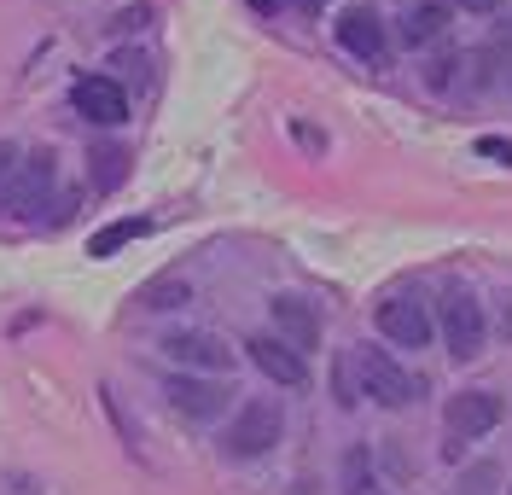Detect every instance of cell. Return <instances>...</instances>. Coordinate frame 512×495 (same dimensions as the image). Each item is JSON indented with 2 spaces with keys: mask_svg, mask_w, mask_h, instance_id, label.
Listing matches in <instances>:
<instances>
[{
  "mask_svg": "<svg viewBox=\"0 0 512 495\" xmlns=\"http://www.w3.org/2000/svg\"><path fill=\"white\" fill-rule=\"evenodd\" d=\"M53 187H59V164H53V152H24V158H18V175H12V187H6V210H0V216H18V222L47 216V204L59 198Z\"/></svg>",
  "mask_w": 512,
  "mask_h": 495,
  "instance_id": "cell-1",
  "label": "cell"
},
{
  "mask_svg": "<svg viewBox=\"0 0 512 495\" xmlns=\"http://www.w3.org/2000/svg\"><path fill=\"white\" fill-rule=\"evenodd\" d=\"M437 321H443V344L454 362H478L483 356V338H489V327H483V303L466 286H448L443 303H437Z\"/></svg>",
  "mask_w": 512,
  "mask_h": 495,
  "instance_id": "cell-2",
  "label": "cell"
},
{
  "mask_svg": "<svg viewBox=\"0 0 512 495\" xmlns=\"http://www.w3.org/2000/svg\"><path fill=\"white\" fill-rule=\"evenodd\" d=\"M280 431H286V414H280V402L256 396V402H245V408L233 414V426L222 431V449L233 455V461H251V455H268V449L280 443Z\"/></svg>",
  "mask_w": 512,
  "mask_h": 495,
  "instance_id": "cell-3",
  "label": "cell"
},
{
  "mask_svg": "<svg viewBox=\"0 0 512 495\" xmlns=\"http://www.w3.org/2000/svg\"><path fill=\"white\" fill-rule=\"evenodd\" d=\"M355 373H361V391L373 396L379 408H408V402H419V379L414 373H402L379 344H367V350L355 356Z\"/></svg>",
  "mask_w": 512,
  "mask_h": 495,
  "instance_id": "cell-4",
  "label": "cell"
},
{
  "mask_svg": "<svg viewBox=\"0 0 512 495\" xmlns=\"http://www.w3.org/2000/svg\"><path fill=\"white\" fill-rule=\"evenodd\" d=\"M443 420H448V449L460 455L466 443H478V437H489L495 431V420H501V396H489V391H460V396H448V408H443Z\"/></svg>",
  "mask_w": 512,
  "mask_h": 495,
  "instance_id": "cell-5",
  "label": "cell"
},
{
  "mask_svg": "<svg viewBox=\"0 0 512 495\" xmlns=\"http://www.w3.org/2000/svg\"><path fill=\"white\" fill-rule=\"evenodd\" d=\"M163 396H169V408L181 414V420H216L227 408V385L222 379H204V373H175L169 385H163Z\"/></svg>",
  "mask_w": 512,
  "mask_h": 495,
  "instance_id": "cell-6",
  "label": "cell"
},
{
  "mask_svg": "<svg viewBox=\"0 0 512 495\" xmlns=\"http://www.w3.org/2000/svg\"><path fill=\"white\" fill-rule=\"evenodd\" d=\"M70 105H76L88 123H99V129H117L128 117V88L117 76H82V82L70 88Z\"/></svg>",
  "mask_w": 512,
  "mask_h": 495,
  "instance_id": "cell-7",
  "label": "cell"
},
{
  "mask_svg": "<svg viewBox=\"0 0 512 495\" xmlns=\"http://www.w3.org/2000/svg\"><path fill=\"white\" fill-rule=\"evenodd\" d=\"M163 350H169V362L192 367V373H210V379H222L233 367V350L216 332H175V338H163Z\"/></svg>",
  "mask_w": 512,
  "mask_h": 495,
  "instance_id": "cell-8",
  "label": "cell"
},
{
  "mask_svg": "<svg viewBox=\"0 0 512 495\" xmlns=\"http://www.w3.org/2000/svg\"><path fill=\"white\" fill-rule=\"evenodd\" d=\"M379 332L390 344L419 350V344H431V315H425L419 297H390V303H379Z\"/></svg>",
  "mask_w": 512,
  "mask_h": 495,
  "instance_id": "cell-9",
  "label": "cell"
},
{
  "mask_svg": "<svg viewBox=\"0 0 512 495\" xmlns=\"http://www.w3.org/2000/svg\"><path fill=\"white\" fill-rule=\"evenodd\" d=\"M251 362L274 385H286V391H303L309 385V362H303V350H291L286 338H251Z\"/></svg>",
  "mask_w": 512,
  "mask_h": 495,
  "instance_id": "cell-10",
  "label": "cell"
},
{
  "mask_svg": "<svg viewBox=\"0 0 512 495\" xmlns=\"http://www.w3.org/2000/svg\"><path fill=\"white\" fill-rule=\"evenodd\" d=\"M274 309V327H280V338H286L291 350H315L320 344V315H315V303L309 297H274L268 303Z\"/></svg>",
  "mask_w": 512,
  "mask_h": 495,
  "instance_id": "cell-11",
  "label": "cell"
},
{
  "mask_svg": "<svg viewBox=\"0 0 512 495\" xmlns=\"http://www.w3.org/2000/svg\"><path fill=\"white\" fill-rule=\"evenodd\" d=\"M338 41H344V53H355L361 65H379L384 59V24L367 6H350V12L338 18Z\"/></svg>",
  "mask_w": 512,
  "mask_h": 495,
  "instance_id": "cell-12",
  "label": "cell"
},
{
  "mask_svg": "<svg viewBox=\"0 0 512 495\" xmlns=\"http://www.w3.org/2000/svg\"><path fill=\"white\" fill-rule=\"evenodd\" d=\"M448 12H454L448 0H419L414 12L402 18V41H408V47H425V41H437V35L448 30Z\"/></svg>",
  "mask_w": 512,
  "mask_h": 495,
  "instance_id": "cell-13",
  "label": "cell"
},
{
  "mask_svg": "<svg viewBox=\"0 0 512 495\" xmlns=\"http://www.w3.org/2000/svg\"><path fill=\"white\" fill-rule=\"evenodd\" d=\"M128 146H111V140H99L94 152H88V169H94V187L99 193H111V187H123L128 181Z\"/></svg>",
  "mask_w": 512,
  "mask_h": 495,
  "instance_id": "cell-14",
  "label": "cell"
},
{
  "mask_svg": "<svg viewBox=\"0 0 512 495\" xmlns=\"http://www.w3.org/2000/svg\"><path fill=\"white\" fill-rule=\"evenodd\" d=\"M344 495H384L379 472H373V455H367L361 443L344 455Z\"/></svg>",
  "mask_w": 512,
  "mask_h": 495,
  "instance_id": "cell-15",
  "label": "cell"
},
{
  "mask_svg": "<svg viewBox=\"0 0 512 495\" xmlns=\"http://www.w3.org/2000/svg\"><path fill=\"white\" fill-rule=\"evenodd\" d=\"M140 233H152V222H117V228H99L94 239H88V251H94V257H111V251H123L128 239H140Z\"/></svg>",
  "mask_w": 512,
  "mask_h": 495,
  "instance_id": "cell-16",
  "label": "cell"
},
{
  "mask_svg": "<svg viewBox=\"0 0 512 495\" xmlns=\"http://www.w3.org/2000/svg\"><path fill=\"white\" fill-rule=\"evenodd\" d=\"M111 65H117V76H123V82H134V88H146V82H152V59H146L140 47H123Z\"/></svg>",
  "mask_w": 512,
  "mask_h": 495,
  "instance_id": "cell-17",
  "label": "cell"
},
{
  "mask_svg": "<svg viewBox=\"0 0 512 495\" xmlns=\"http://www.w3.org/2000/svg\"><path fill=\"white\" fill-rule=\"evenodd\" d=\"M187 303V280H152L146 286V309H181Z\"/></svg>",
  "mask_w": 512,
  "mask_h": 495,
  "instance_id": "cell-18",
  "label": "cell"
},
{
  "mask_svg": "<svg viewBox=\"0 0 512 495\" xmlns=\"http://www.w3.org/2000/svg\"><path fill=\"white\" fill-rule=\"evenodd\" d=\"M18 158H24V152H18L12 140H0V210H6V187H12V175H18Z\"/></svg>",
  "mask_w": 512,
  "mask_h": 495,
  "instance_id": "cell-19",
  "label": "cell"
},
{
  "mask_svg": "<svg viewBox=\"0 0 512 495\" xmlns=\"http://www.w3.org/2000/svg\"><path fill=\"white\" fill-rule=\"evenodd\" d=\"M489 59H512V24H501V30L489 35V53H483V76H489Z\"/></svg>",
  "mask_w": 512,
  "mask_h": 495,
  "instance_id": "cell-20",
  "label": "cell"
},
{
  "mask_svg": "<svg viewBox=\"0 0 512 495\" xmlns=\"http://www.w3.org/2000/svg\"><path fill=\"white\" fill-rule=\"evenodd\" d=\"M152 24V6H128V12H117V35H134Z\"/></svg>",
  "mask_w": 512,
  "mask_h": 495,
  "instance_id": "cell-21",
  "label": "cell"
},
{
  "mask_svg": "<svg viewBox=\"0 0 512 495\" xmlns=\"http://www.w3.org/2000/svg\"><path fill=\"white\" fill-rule=\"evenodd\" d=\"M478 152H483V158H495V164H507V169H512V140H501V134H483V140H478Z\"/></svg>",
  "mask_w": 512,
  "mask_h": 495,
  "instance_id": "cell-22",
  "label": "cell"
},
{
  "mask_svg": "<svg viewBox=\"0 0 512 495\" xmlns=\"http://www.w3.org/2000/svg\"><path fill=\"white\" fill-rule=\"evenodd\" d=\"M448 6H460V12H472V18H495L507 0H448Z\"/></svg>",
  "mask_w": 512,
  "mask_h": 495,
  "instance_id": "cell-23",
  "label": "cell"
},
{
  "mask_svg": "<svg viewBox=\"0 0 512 495\" xmlns=\"http://www.w3.org/2000/svg\"><path fill=\"white\" fill-rule=\"evenodd\" d=\"M251 6L262 18H274V12H286V6H315V0H251Z\"/></svg>",
  "mask_w": 512,
  "mask_h": 495,
  "instance_id": "cell-24",
  "label": "cell"
}]
</instances>
